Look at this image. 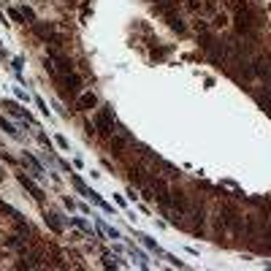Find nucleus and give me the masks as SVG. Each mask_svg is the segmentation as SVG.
<instances>
[{"instance_id":"1","label":"nucleus","mask_w":271,"mask_h":271,"mask_svg":"<svg viewBox=\"0 0 271 271\" xmlns=\"http://www.w3.org/2000/svg\"><path fill=\"white\" fill-rule=\"evenodd\" d=\"M255 27H258V14H255V8L244 5V8L236 11V30L247 36V33H252Z\"/></svg>"},{"instance_id":"2","label":"nucleus","mask_w":271,"mask_h":271,"mask_svg":"<svg viewBox=\"0 0 271 271\" xmlns=\"http://www.w3.org/2000/svg\"><path fill=\"white\" fill-rule=\"evenodd\" d=\"M57 84H60L62 98H73V95L79 92V76H73V73H65V76H57Z\"/></svg>"},{"instance_id":"3","label":"nucleus","mask_w":271,"mask_h":271,"mask_svg":"<svg viewBox=\"0 0 271 271\" xmlns=\"http://www.w3.org/2000/svg\"><path fill=\"white\" fill-rule=\"evenodd\" d=\"M252 73H255V76H261V79H269V82H271V60H269V57H261V60L252 65Z\"/></svg>"},{"instance_id":"4","label":"nucleus","mask_w":271,"mask_h":271,"mask_svg":"<svg viewBox=\"0 0 271 271\" xmlns=\"http://www.w3.org/2000/svg\"><path fill=\"white\" fill-rule=\"evenodd\" d=\"M98 130H101V133H111V111H108V108H103V111L98 114Z\"/></svg>"},{"instance_id":"5","label":"nucleus","mask_w":271,"mask_h":271,"mask_svg":"<svg viewBox=\"0 0 271 271\" xmlns=\"http://www.w3.org/2000/svg\"><path fill=\"white\" fill-rule=\"evenodd\" d=\"M171 195H174V198H171V204H174V209H179L182 215H184V212H187V198H184V193H182V190H174V193H171Z\"/></svg>"},{"instance_id":"6","label":"nucleus","mask_w":271,"mask_h":271,"mask_svg":"<svg viewBox=\"0 0 271 271\" xmlns=\"http://www.w3.org/2000/svg\"><path fill=\"white\" fill-rule=\"evenodd\" d=\"M95 103H98V98L92 95V92H87V95L79 98V106H82V108H95Z\"/></svg>"},{"instance_id":"7","label":"nucleus","mask_w":271,"mask_h":271,"mask_svg":"<svg viewBox=\"0 0 271 271\" xmlns=\"http://www.w3.org/2000/svg\"><path fill=\"white\" fill-rule=\"evenodd\" d=\"M22 184H25V187L30 190V193H33V198H36V201H41V198H44V193H41V190H38L30 179H27V176H22Z\"/></svg>"},{"instance_id":"8","label":"nucleus","mask_w":271,"mask_h":271,"mask_svg":"<svg viewBox=\"0 0 271 271\" xmlns=\"http://www.w3.org/2000/svg\"><path fill=\"white\" fill-rule=\"evenodd\" d=\"M258 103H261L263 108H271V87H266V92H258Z\"/></svg>"},{"instance_id":"9","label":"nucleus","mask_w":271,"mask_h":271,"mask_svg":"<svg viewBox=\"0 0 271 271\" xmlns=\"http://www.w3.org/2000/svg\"><path fill=\"white\" fill-rule=\"evenodd\" d=\"M125 141H128V136H117V138H114V144H111V147H114V152H119V149H122L125 147Z\"/></svg>"}]
</instances>
